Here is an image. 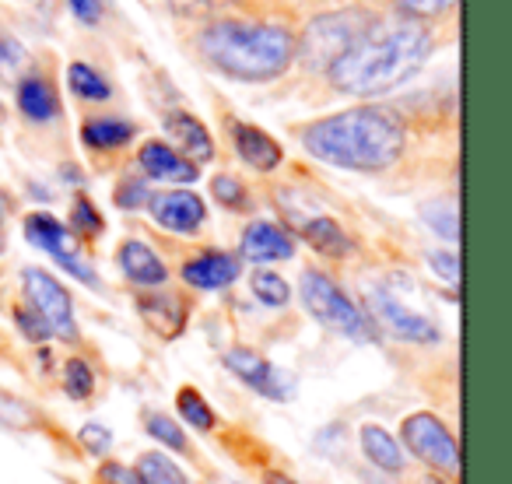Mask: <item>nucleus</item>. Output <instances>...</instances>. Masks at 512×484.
Returning a JSON list of instances; mask_svg holds the SVG:
<instances>
[{"label":"nucleus","mask_w":512,"mask_h":484,"mask_svg":"<svg viewBox=\"0 0 512 484\" xmlns=\"http://www.w3.org/2000/svg\"><path fill=\"white\" fill-rule=\"evenodd\" d=\"M302 144L313 158L337 169L383 172L400 162L407 130L397 113L383 106H355L302 127Z\"/></svg>","instance_id":"1"},{"label":"nucleus","mask_w":512,"mask_h":484,"mask_svg":"<svg viewBox=\"0 0 512 484\" xmlns=\"http://www.w3.org/2000/svg\"><path fill=\"white\" fill-rule=\"evenodd\" d=\"M432 57V36L414 22L372 25V32L355 43L334 67L330 81L337 92L348 95H383L404 85Z\"/></svg>","instance_id":"2"},{"label":"nucleus","mask_w":512,"mask_h":484,"mask_svg":"<svg viewBox=\"0 0 512 484\" xmlns=\"http://www.w3.org/2000/svg\"><path fill=\"white\" fill-rule=\"evenodd\" d=\"M200 53L235 81H274L295 60V36L271 22H214L200 32Z\"/></svg>","instance_id":"3"},{"label":"nucleus","mask_w":512,"mask_h":484,"mask_svg":"<svg viewBox=\"0 0 512 484\" xmlns=\"http://www.w3.org/2000/svg\"><path fill=\"white\" fill-rule=\"evenodd\" d=\"M372 25H376V18L362 8L327 11V15H316L306 25L302 43H295V53H299L309 71H330L351 46L369 36Z\"/></svg>","instance_id":"4"},{"label":"nucleus","mask_w":512,"mask_h":484,"mask_svg":"<svg viewBox=\"0 0 512 484\" xmlns=\"http://www.w3.org/2000/svg\"><path fill=\"white\" fill-rule=\"evenodd\" d=\"M302 302H306V309L323 327L337 330V334H344V337H355V341L369 337L372 327H369V320H365V313L337 288V281L327 278L323 271L302 274Z\"/></svg>","instance_id":"5"},{"label":"nucleus","mask_w":512,"mask_h":484,"mask_svg":"<svg viewBox=\"0 0 512 484\" xmlns=\"http://www.w3.org/2000/svg\"><path fill=\"white\" fill-rule=\"evenodd\" d=\"M22 288H25V299H29V309L36 316H43L50 334L64 337L67 344L78 341V320H74L71 295H67V288L53 274L39 271V267H25Z\"/></svg>","instance_id":"6"},{"label":"nucleus","mask_w":512,"mask_h":484,"mask_svg":"<svg viewBox=\"0 0 512 484\" xmlns=\"http://www.w3.org/2000/svg\"><path fill=\"white\" fill-rule=\"evenodd\" d=\"M25 239H29L36 250L50 253V257L78 281L99 285V274H95L92 264H85L81 246L71 235V228H64V221H57L53 214H29V218H25Z\"/></svg>","instance_id":"7"},{"label":"nucleus","mask_w":512,"mask_h":484,"mask_svg":"<svg viewBox=\"0 0 512 484\" xmlns=\"http://www.w3.org/2000/svg\"><path fill=\"white\" fill-rule=\"evenodd\" d=\"M400 439L411 449L418 460H425L428 467H439L446 474H456L460 470V453H456V439L449 435V428L442 425L435 414L418 411L411 418H404L400 425Z\"/></svg>","instance_id":"8"},{"label":"nucleus","mask_w":512,"mask_h":484,"mask_svg":"<svg viewBox=\"0 0 512 484\" xmlns=\"http://www.w3.org/2000/svg\"><path fill=\"white\" fill-rule=\"evenodd\" d=\"M369 306H372V313H376L379 320H383L386 327L400 337V341H407V344H435L439 341V327H435L432 320H425L421 313H414V309H407L404 302H400L397 295L386 292L383 285L369 292Z\"/></svg>","instance_id":"9"},{"label":"nucleus","mask_w":512,"mask_h":484,"mask_svg":"<svg viewBox=\"0 0 512 484\" xmlns=\"http://www.w3.org/2000/svg\"><path fill=\"white\" fill-rule=\"evenodd\" d=\"M151 218H155L165 232L190 235L207 221V207L193 190H165V193H158V197H151Z\"/></svg>","instance_id":"10"},{"label":"nucleus","mask_w":512,"mask_h":484,"mask_svg":"<svg viewBox=\"0 0 512 484\" xmlns=\"http://www.w3.org/2000/svg\"><path fill=\"white\" fill-rule=\"evenodd\" d=\"M225 365L232 376H239L242 383L249 386L253 393H260V397H271V400H288V386L281 383L278 369H274L267 358H260L256 351L249 348H232L225 355Z\"/></svg>","instance_id":"11"},{"label":"nucleus","mask_w":512,"mask_h":484,"mask_svg":"<svg viewBox=\"0 0 512 484\" xmlns=\"http://www.w3.org/2000/svg\"><path fill=\"white\" fill-rule=\"evenodd\" d=\"M239 250L253 264H278V260L295 257V239L274 221H253V225L242 232Z\"/></svg>","instance_id":"12"},{"label":"nucleus","mask_w":512,"mask_h":484,"mask_svg":"<svg viewBox=\"0 0 512 484\" xmlns=\"http://www.w3.org/2000/svg\"><path fill=\"white\" fill-rule=\"evenodd\" d=\"M239 271H242L239 257L221 253V250H207V253H200V257L186 260L183 281L193 288H200V292H218V288L232 285V281L239 278Z\"/></svg>","instance_id":"13"},{"label":"nucleus","mask_w":512,"mask_h":484,"mask_svg":"<svg viewBox=\"0 0 512 484\" xmlns=\"http://www.w3.org/2000/svg\"><path fill=\"white\" fill-rule=\"evenodd\" d=\"M228 130H232L235 151H239V158L246 165H253V169H260V172H274L281 165L285 151H281V144L274 141L267 130L253 127V123H232Z\"/></svg>","instance_id":"14"},{"label":"nucleus","mask_w":512,"mask_h":484,"mask_svg":"<svg viewBox=\"0 0 512 484\" xmlns=\"http://www.w3.org/2000/svg\"><path fill=\"white\" fill-rule=\"evenodd\" d=\"M141 169L151 179H165V183H193L200 176L197 165L186 162L176 148H169L165 141H148L141 148Z\"/></svg>","instance_id":"15"},{"label":"nucleus","mask_w":512,"mask_h":484,"mask_svg":"<svg viewBox=\"0 0 512 484\" xmlns=\"http://www.w3.org/2000/svg\"><path fill=\"white\" fill-rule=\"evenodd\" d=\"M165 130L179 144L186 162H211L214 158V141L207 134V127L190 113H169L165 116Z\"/></svg>","instance_id":"16"},{"label":"nucleus","mask_w":512,"mask_h":484,"mask_svg":"<svg viewBox=\"0 0 512 484\" xmlns=\"http://www.w3.org/2000/svg\"><path fill=\"white\" fill-rule=\"evenodd\" d=\"M144 323L155 330L162 341H172V337L183 334L186 327V302L176 299V295H148V299L137 302Z\"/></svg>","instance_id":"17"},{"label":"nucleus","mask_w":512,"mask_h":484,"mask_svg":"<svg viewBox=\"0 0 512 484\" xmlns=\"http://www.w3.org/2000/svg\"><path fill=\"white\" fill-rule=\"evenodd\" d=\"M120 267L123 274H127L134 285H162L165 278H169V271H165V264L158 260V253L151 250L148 242H137V239H127L120 246Z\"/></svg>","instance_id":"18"},{"label":"nucleus","mask_w":512,"mask_h":484,"mask_svg":"<svg viewBox=\"0 0 512 484\" xmlns=\"http://www.w3.org/2000/svg\"><path fill=\"white\" fill-rule=\"evenodd\" d=\"M299 232H302V239H306L316 253H323V257L341 260V257H348V253H351L348 232H344V228L337 225L334 218H327V214H316V218L299 221Z\"/></svg>","instance_id":"19"},{"label":"nucleus","mask_w":512,"mask_h":484,"mask_svg":"<svg viewBox=\"0 0 512 484\" xmlns=\"http://www.w3.org/2000/svg\"><path fill=\"white\" fill-rule=\"evenodd\" d=\"M137 134V127L120 116H92V120L81 123V141L95 151H116L123 144H130Z\"/></svg>","instance_id":"20"},{"label":"nucleus","mask_w":512,"mask_h":484,"mask_svg":"<svg viewBox=\"0 0 512 484\" xmlns=\"http://www.w3.org/2000/svg\"><path fill=\"white\" fill-rule=\"evenodd\" d=\"M18 109L36 123H46L60 113L57 92L43 74H29V78L18 81Z\"/></svg>","instance_id":"21"},{"label":"nucleus","mask_w":512,"mask_h":484,"mask_svg":"<svg viewBox=\"0 0 512 484\" xmlns=\"http://www.w3.org/2000/svg\"><path fill=\"white\" fill-rule=\"evenodd\" d=\"M358 439H362V453H365V460H369L372 467L386 470V474H400V470H404V453H400V442L393 439L383 425H362Z\"/></svg>","instance_id":"22"},{"label":"nucleus","mask_w":512,"mask_h":484,"mask_svg":"<svg viewBox=\"0 0 512 484\" xmlns=\"http://www.w3.org/2000/svg\"><path fill=\"white\" fill-rule=\"evenodd\" d=\"M134 474L144 484H190V477L176 467V460H169L165 453H144L134 463Z\"/></svg>","instance_id":"23"},{"label":"nucleus","mask_w":512,"mask_h":484,"mask_svg":"<svg viewBox=\"0 0 512 484\" xmlns=\"http://www.w3.org/2000/svg\"><path fill=\"white\" fill-rule=\"evenodd\" d=\"M67 85H71V92L78 95V99H85V102H106L109 95H113L109 81L102 78L99 71H92L88 64H71V67H67Z\"/></svg>","instance_id":"24"},{"label":"nucleus","mask_w":512,"mask_h":484,"mask_svg":"<svg viewBox=\"0 0 512 484\" xmlns=\"http://www.w3.org/2000/svg\"><path fill=\"white\" fill-rule=\"evenodd\" d=\"M176 407H179V418H183L186 425L200 428V432H211V428L218 425V418H214V411H211V404L204 400V393L193 390V386H179Z\"/></svg>","instance_id":"25"},{"label":"nucleus","mask_w":512,"mask_h":484,"mask_svg":"<svg viewBox=\"0 0 512 484\" xmlns=\"http://www.w3.org/2000/svg\"><path fill=\"white\" fill-rule=\"evenodd\" d=\"M144 428H148L158 442H165L169 449H176V453H190V439H186V432L172 418H165V414H158V411L144 414Z\"/></svg>","instance_id":"26"},{"label":"nucleus","mask_w":512,"mask_h":484,"mask_svg":"<svg viewBox=\"0 0 512 484\" xmlns=\"http://www.w3.org/2000/svg\"><path fill=\"white\" fill-rule=\"evenodd\" d=\"M253 295L264 306H285L288 299H292V288H288V281L281 278V274H274V271H256L253 274Z\"/></svg>","instance_id":"27"},{"label":"nucleus","mask_w":512,"mask_h":484,"mask_svg":"<svg viewBox=\"0 0 512 484\" xmlns=\"http://www.w3.org/2000/svg\"><path fill=\"white\" fill-rule=\"evenodd\" d=\"M64 390L67 397L74 400H88L95 390V372L88 362H81V358H71V362L64 365Z\"/></svg>","instance_id":"28"},{"label":"nucleus","mask_w":512,"mask_h":484,"mask_svg":"<svg viewBox=\"0 0 512 484\" xmlns=\"http://www.w3.org/2000/svg\"><path fill=\"white\" fill-rule=\"evenodd\" d=\"M211 193L218 204L232 207V211H246L249 207V193H246V186H242V179L228 176V172H221V176L211 179Z\"/></svg>","instance_id":"29"},{"label":"nucleus","mask_w":512,"mask_h":484,"mask_svg":"<svg viewBox=\"0 0 512 484\" xmlns=\"http://www.w3.org/2000/svg\"><path fill=\"white\" fill-rule=\"evenodd\" d=\"M71 228L74 232H81L85 239H95V235H102V228H106V221H102L99 207L92 204L88 197H78L71 207Z\"/></svg>","instance_id":"30"},{"label":"nucleus","mask_w":512,"mask_h":484,"mask_svg":"<svg viewBox=\"0 0 512 484\" xmlns=\"http://www.w3.org/2000/svg\"><path fill=\"white\" fill-rule=\"evenodd\" d=\"M0 425L8 428H29L36 425V411H32L25 400H18L15 393L0 390Z\"/></svg>","instance_id":"31"},{"label":"nucleus","mask_w":512,"mask_h":484,"mask_svg":"<svg viewBox=\"0 0 512 484\" xmlns=\"http://www.w3.org/2000/svg\"><path fill=\"white\" fill-rule=\"evenodd\" d=\"M393 4L411 18H435V15H442V11L453 8L456 0H393Z\"/></svg>","instance_id":"32"},{"label":"nucleus","mask_w":512,"mask_h":484,"mask_svg":"<svg viewBox=\"0 0 512 484\" xmlns=\"http://www.w3.org/2000/svg\"><path fill=\"white\" fill-rule=\"evenodd\" d=\"M148 183L144 179H123L120 186H116V204L127 207V211H134V207L148 204Z\"/></svg>","instance_id":"33"},{"label":"nucleus","mask_w":512,"mask_h":484,"mask_svg":"<svg viewBox=\"0 0 512 484\" xmlns=\"http://www.w3.org/2000/svg\"><path fill=\"white\" fill-rule=\"evenodd\" d=\"M15 323L22 327V334L29 337V341H36V344H43L46 337H53V334H50V327L43 323V316H36L29 306H18V309H15Z\"/></svg>","instance_id":"34"},{"label":"nucleus","mask_w":512,"mask_h":484,"mask_svg":"<svg viewBox=\"0 0 512 484\" xmlns=\"http://www.w3.org/2000/svg\"><path fill=\"white\" fill-rule=\"evenodd\" d=\"M428 264L439 271L442 281H449V285H456L460 281V260H456V253H428Z\"/></svg>","instance_id":"35"},{"label":"nucleus","mask_w":512,"mask_h":484,"mask_svg":"<svg viewBox=\"0 0 512 484\" xmlns=\"http://www.w3.org/2000/svg\"><path fill=\"white\" fill-rule=\"evenodd\" d=\"M78 439H81V446H85L88 453H106V449H109V432H106V425H95V421H92V425L81 428Z\"/></svg>","instance_id":"36"},{"label":"nucleus","mask_w":512,"mask_h":484,"mask_svg":"<svg viewBox=\"0 0 512 484\" xmlns=\"http://www.w3.org/2000/svg\"><path fill=\"white\" fill-rule=\"evenodd\" d=\"M22 60H25L22 46H18L11 36H0V74H11Z\"/></svg>","instance_id":"37"},{"label":"nucleus","mask_w":512,"mask_h":484,"mask_svg":"<svg viewBox=\"0 0 512 484\" xmlns=\"http://www.w3.org/2000/svg\"><path fill=\"white\" fill-rule=\"evenodd\" d=\"M99 481L102 484H144L134 470L120 467V463H106V467L99 470Z\"/></svg>","instance_id":"38"},{"label":"nucleus","mask_w":512,"mask_h":484,"mask_svg":"<svg viewBox=\"0 0 512 484\" xmlns=\"http://www.w3.org/2000/svg\"><path fill=\"white\" fill-rule=\"evenodd\" d=\"M71 4V11L81 18L85 25H95L99 22V15H102V8H99V0H67Z\"/></svg>","instance_id":"39"},{"label":"nucleus","mask_w":512,"mask_h":484,"mask_svg":"<svg viewBox=\"0 0 512 484\" xmlns=\"http://www.w3.org/2000/svg\"><path fill=\"white\" fill-rule=\"evenodd\" d=\"M267 484H295L292 477H285V474H267Z\"/></svg>","instance_id":"40"},{"label":"nucleus","mask_w":512,"mask_h":484,"mask_svg":"<svg viewBox=\"0 0 512 484\" xmlns=\"http://www.w3.org/2000/svg\"><path fill=\"white\" fill-rule=\"evenodd\" d=\"M421 484H446L442 477H421Z\"/></svg>","instance_id":"41"},{"label":"nucleus","mask_w":512,"mask_h":484,"mask_svg":"<svg viewBox=\"0 0 512 484\" xmlns=\"http://www.w3.org/2000/svg\"><path fill=\"white\" fill-rule=\"evenodd\" d=\"M0 253H4V228H0Z\"/></svg>","instance_id":"42"}]
</instances>
